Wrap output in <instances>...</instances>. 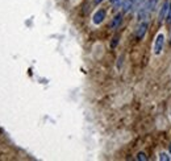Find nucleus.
<instances>
[{"mask_svg": "<svg viewBox=\"0 0 171 161\" xmlns=\"http://www.w3.org/2000/svg\"><path fill=\"white\" fill-rule=\"evenodd\" d=\"M159 160H166V161H170L171 159L169 157V154H167L166 152H161V153H159Z\"/></svg>", "mask_w": 171, "mask_h": 161, "instance_id": "7", "label": "nucleus"}, {"mask_svg": "<svg viewBox=\"0 0 171 161\" xmlns=\"http://www.w3.org/2000/svg\"><path fill=\"white\" fill-rule=\"evenodd\" d=\"M164 48V35L163 33H158L157 37H155L154 40V46H153V53L155 54V56H159L162 53V50H163Z\"/></svg>", "mask_w": 171, "mask_h": 161, "instance_id": "2", "label": "nucleus"}, {"mask_svg": "<svg viewBox=\"0 0 171 161\" xmlns=\"http://www.w3.org/2000/svg\"><path fill=\"white\" fill-rule=\"evenodd\" d=\"M109 1H111V3H112V4H116V3H117V1H118V0H109Z\"/></svg>", "mask_w": 171, "mask_h": 161, "instance_id": "12", "label": "nucleus"}, {"mask_svg": "<svg viewBox=\"0 0 171 161\" xmlns=\"http://www.w3.org/2000/svg\"><path fill=\"white\" fill-rule=\"evenodd\" d=\"M170 4H171L170 0H166V1L162 4V7L159 10V13H158V21H159V23L164 21V19H167V15H169V10H170Z\"/></svg>", "mask_w": 171, "mask_h": 161, "instance_id": "3", "label": "nucleus"}, {"mask_svg": "<svg viewBox=\"0 0 171 161\" xmlns=\"http://www.w3.org/2000/svg\"><path fill=\"white\" fill-rule=\"evenodd\" d=\"M148 28H149V23L148 21H142V23L138 25V28L136 29V37L138 38V40H142L143 36H145L146 32H148Z\"/></svg>", "mask_w": 171, "mask_h": 161, "instance_id": "4", "label": "nucleus"}, {"mask_svg": "<svg viewBox=\"0 0 171 161\" xmlns=\"http://www.w3.org/2000/svg\"><path fill=\"white\" fill-rule=\"evenodd\" d=\"M137 160H140V161L143 160V161H145V160H148V157H146V154H145V153H142V152H140V153L137 154Z\"/></svg>", "mask_w": 171, "mask_h": 161, "instance_id": "8", "label": "nucleus"}, {"mask_svg": "<svg viewBox=\"0 0 171 161\" xmlns=\"http://www.w3.org/2000/svg\"><path fill=\"white\" fill-rule=\"evenodd\" d=\"M102 1H104V0H95V4H100Z\"/></svg>", "mask_w": 171, "mask_h": 161, "instance_id": "11", "label": "nucleus"}, {"mask_svg": "<svg viewBox=\"0 0 171 161\" xmlns=\"http://www.w3.org/2000/svg\"><path fill=\"white\" fill-rule=\"evenodd\" d=\"M158 0H145V3L138 8V12H137V17H138L140 21H143L149 17V15L153 12L155 7H157Z\"/></svg>", "mask_w": 171, "mask_h": 161, "instance_id": "1", "label": "nucleus"}, {"mask_svg": "<svg viewBox=\"0 0 171 161\" xmlns=\"http://www.w3.org/2000/svg\"><path fill=\"white\" fill-rule=\"evenodd\" d=\"M170 152H171V144H170Z\"/></svg>", "mask_w": 171, "mask_h": 161, "instance_id": "13", "label": "nucleus"}, {"mask_svg": "<svg viewBox=\"0 0 171 161\" xmlns=\"http://www.w3.org/2000/svg\"><path fill=\"white\" fill-rule=\"evenodd\" d=\"M167 24H171V4H170V10H169V15H167Z\"/></svg>", "mask_w": 171, "mask_h": 161, "instance_id": "9", "label": "nucleus"}, {"mask_svg": "<svg viewBox=\"0 0 171 161\" xmlns=\"http://www.w3.org/2000/svg\"><path fill=\"white\" fill-rule=\"evenodd\" d=\"M121 21H123V13H117V15H116V16L113 17V19H112L111 24H109L111 29L118 28V26H120V24H121Z\"/></svg>", "mask_w": 171, "mask_h": 161, "instance_id": "6", "label": "nucleus"}, {"mask_svg": "<svg viewBox=\"0 0 171 161\" xmlns=\"http://www.w3.org/2000/svg\"><path fill=\"white\" fill-rule=\"evenodd\" d=\"M105 15H107V13H105V11H104V10H99L95 15H94V17H92L94 24H96V25L102 24L103 21H104V19H105Z\"/></svg>", "mask_w": 171, "mask_h": 161, "instance_id": "5", "label": "nucleus"}, {"mask_svg": "<svg viewBox=\"0 0 171 161\" xmlns=\"http://www.w3.org/2000/svg\"><path fill=\"white\" fill-rule=\"evenodd\" d=\"M117 42H118V36H116V37L113 38V42L111 44V46H112V48H115L116 45H117Z\"/></svg>", "mask_w": 171, "mask_h": 161, "instance_id": "10", "label": "nucleus"}]
</instances>
